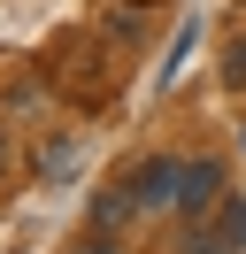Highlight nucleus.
<instances>
[{
  "label": "nucleus",
  "instance_id": "1",
  "mask_svg": "<svg viewBox=\"0 0 246 254\" xmlns=\"http://www.w3.org/2000/svg\"><path fill=\"white\" fill-rule=\"evenodd\" d=\"M46 85H62L69 100H100L108 93V39H54L46 47Z\"/></svg>",
  "mask_w": 246,
  "mask_h": 254
},
{
  "label": "nucleus",
  "instance_id": "2",
  "mask_svg": "<svg viewBox=\"0 0 246 254\" xmlns=\"http://www.w3.org/2000/svg\"><path fill=\"white\" fill-rule=\"evenodd\" d=\"M184 254H246V200L223 192L200 223H184Z\"/></svg>",
  "mask_w": 246,
  "mask_h": 254
},
{
  "label": "nucleus",
  "instance_id": "3",
  "mask_svg": "<svg viewBox=\"0 0 246 254\" xmlns=\"http://www.w3.org/2000/svg\"><path fill=\"white\" fill-rule=\"evenodd\" d=\"M215 200H223V162H208V154L184 162V170H177V200H169V208H177L184 223H200Z\"/></svg>",
  "mask_w": 246,
  "mask_h": 254
},
{
  "label": "nucleus",
  "instance_id": "4",
  "mask_svg": "<svg viewBox=\"0 0 246 254\" xmlns=\"http://www.w3.org/2000/svg\"><path fill=\"white\" fill-rule=\"evenodd\" d=\"M0 108H8V124H46L54 116V85L46 77H8V100Z\"/></svg>",
  "mask_w": 246,
  "mask_h": 254
},
{
  "label": "nucleus",
  "instance_id": "5",
  "mask_svg": "<svg viewBox=\"0 0 246 254\" xmlns=\"http://www.w3.org/2000/svg\"><path fill=\"white\" fill-rule=\"evenodd\" d=\"M100 39H108V54H138V47H146V0L108 8V16H100Z\"/></svg>",
  "mask_w": 246,
  "mask_h": 254
},
{
  "label": "nucleus",
  "instance_id": "6",
  "mask_svg": "<svg viewBox=\"0 0 246 254\" xmlns=\"http://www.w3.org/2000/svg\"><path fill=\"white\" fill-rule=\"evenodd\" d=\"M177 170H184V162H169V154L138 162V177H131V200H138V208H162V200H177Z\"/></svg>",
  "mask_w": 246,
  "mask_h": 254
},
{
  "label": "nucleus",
  "instance_id": "7",
  "mask_svg": "<svg viewBox=\"0 0 246 254\" xmlns=\"http://www.w3.org/2000/svg\"><path fill=\"white\" fill-rule=\"evenodd\" d=\"M39 177H46V185H69V177H77V146L69 139H39Z\"/></svg>",
  "mask_w": 246,
  "mask_h": 254
},
{
  "label": "nucleus",
  "instance_id": "8",
  "mask_svg": "<svg viewBox=\"0 0 246 254\" xmlns=\"http://www.w3.org/2000/svg\"><path fill=\"white\" fill-rule=\"evenodd\" d=\"M138 216V200H131V185H108L100 200H92V223H108V231H116V223H131Z\"/></svg>",
  "mask_w": 246,
  "mask_h": 254
},
{
  "label": "nucleus",
  "instance_id": "9",
  "mask_svg": "<svg viewBox=\"0 0 246 254\" xmlns=\"http://www.w3.org/2000/svg\"><path fill=\"white\" fill-rule=\"evenodd\" d=\"M223 85H231V93H246V31L223 47Z\"/></svg>",
  "mask_w": 246,
  "mask_h": 254
},
{
  "label": "nucleus",
  "instance_id": "10",
  "mask_svg": "<svg viewBox=\"0 0 246 254\" xmlns=\"http://www.w3.org/2000/svg\"><path fill=\"white\" fill-rule=\"evenodd\" d=\"M69 254H123V239H116V231H108V223H92V231H85V239H77V247H69Z\"/></svg>",
  "mask_w": 246,
  "mask_h": 254
},
{
  "label": "nucleus",
  "instance_id": "11",
  "mask_svg": "<svg viewBox=\"0 0 246 254\" xmlns=\"http://www.w3.org/2000/svg\"><path fill=\"white\" fill-rule=\"evenodd\" d=\"M15 170V139H8V116H0V177Z\"/></svg>",
  "mask_w": 246,
  "mask_h": 254
}]
</instances>
